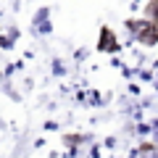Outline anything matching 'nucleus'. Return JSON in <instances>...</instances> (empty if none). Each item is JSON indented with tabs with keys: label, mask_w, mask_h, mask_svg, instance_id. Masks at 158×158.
<instances>
[{
	"label": "nucleus",
	"mask_w": 158,
	"mask_h": 158,
	"mask_svg": "<svg viewBox=\"0 0 158 158\" xmlns=\"http://www.w3.org/2000/svg\"><path fill=\"white\" fill-rule=\"evenodd\" d=\"M111 45V34H108V29L103 32V42H100V50H106V48Z\"/></svg>",
	"instance_id": "1"
}]
</instances>
